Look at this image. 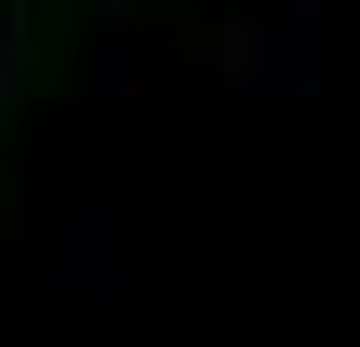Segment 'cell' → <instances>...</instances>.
I'll return each mask as SVG.
<instances>
[{
	"instance_id": "3",
	"label": "cell",
	"mask_w": 360,
	"mask_h": 347,
	"mask_svg": "<svg viewBox=\"0 0 360 347\" xmlns=\"http://www.w3.org/2000/svg\"><path fill=\"white\" fill-rule=\"evenodd\" d=\"M25 74H37V13H25V0H0V124L25 112Z\"/></svg>"
},
{
	"instance_id": "2",
	"label": "cell",
	"mask_w": 360,
	"mask_h": 347,
	"mask_svg": "<svg viewBox=\"0 0 360 347\" xmlns=\"http://www.w3.org/2000/svg\"><path fill=\"white\" fill-rule=\"evenodd\" d=\"M323 13L311 0H286V13H261V25H224L212 37V87H236V100H286V112H311L323 100Z\"/></svg>"
},
{
	"instance_id": "1",
	"label": "cell",
	"mask_w": 360,
	"mask_h": 347,
	"mask_svg": "<svg viewBox=\"0 0 360 347\" xmlns=\"http://www.w3.org/2000/svg\"><path fill=\"white\" fill-rule=\"evenodd\" d=\"M25 285H37V310H112V298L137 285V223H124V199H75L63 223L37 236Z\"/></svg>"
}]
</instances>
